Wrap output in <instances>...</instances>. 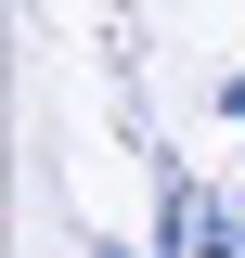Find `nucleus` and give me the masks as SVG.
<instances>
[{"mask_svg": "<svg viewBox=\"0 0 245 258\" xmlns=\"http://www.w3.org/2000/svg\"><path fill=\"white\" fill-rule=\"evenodd\" d=\"M155 258H245V194L194 181V168H155Z\"/></svg>", "mask_w": 245, "mask_h": 258, "instance_id": "obj_1", "label": "nucleus"}, {"mask_svg": "<svg viewBox=\"0 0 245 258\" xmlns=\"http://www.w3.org/2000/svg\"><path fill=\"white\" fill-rule=\"evenodd\" d=\"M219 116H232V129H245V78H219Z\"/></svg>", "mask_w": 245, "mask_h": 258, "instance_id": "obj_2", "label": "nucleus"}, {"mask_svg": "<svg viewBox=\"0 0 245 258\" xmlns=\"http://www.w3.org/2000/svg\"><path fill=\"white\" fill-rule=\"evenodd\" d=\"M78 258H155V245H78Z\"/></svg>", "mask_w": 245, "mask_h": 258, "instance_id": "obj_3", "label": "nucleus"}, {"mask_svg": "<svg viewBox=\"0 0 245 258\" xmlns=\"http://www.w3.org/2000/svg\"><path fill=\"white\" fill-rule=\"evenodd\" d=\"M232 194H245V181H232Z\"/></svg>", "mask_w": 245, "mask_h": 258, "instance_id": "obj_4", "label": "nucleus"}]
</instances>
